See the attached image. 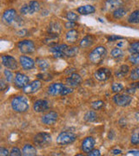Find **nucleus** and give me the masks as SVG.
I'll return each instance as SVG.
<instances>
[{"mask_svg":"<svg viewBox=\"0 0 139 156\" xmlns=\"http://www.w3.org/2000/svg\"><path fill=\"white\" fill-rule=\"evenodd\" d=\"M95 140L93 137H86L85 139L83 140L82 142V150L84 153H90L91 150L94 149L95 147Z\"/></svg>","mask_w":139,"mask_h":156,"instance_id":"nucleus-17","label":"nucleus"},{"mask_svg":"<svg viewBox=\"0 0 139 156\" xmlns=\"http://www.w3.org/2000/svg\"><path fill=\"white\" fill-rule=\"evenodd\" d=\"M78 53V47H68L67 50L64 52V55L65 56L68 57H73V56H77Z\"/></svg>","mask_w":139,"mask_h":156,"instance_id":"nucleus-29","label":"nucleus"},{"mask_svg":"<svg viewBox=\"0 0 139 156\" xmlns=\"http://www.w3.org/2000/svg\"><path fill=\"white\" fill-rule=\"evenodd\" d=\"M21 154H21V151L19 150L17 147L12 148L11 151V153H10V155L11 156H20Z\"/></svg>","mask_w":139,"mask_h":156,"instance_id":"nucleus-41","label":"nucleus"},{"mask_svg":"<svg viewBox=\"0 0 139 156\" xmlns=\"http://www.w3.org/2000/svg\"><path fill=\"white\" fill-rule=\"evenodd\" d=\"M119 39H123L122 37H118V36H115V35H112L111 37H108V40L110 41V42H113V41H115V40H119Z\"/></svg>","mask_w":139,"mask_h":156,"instance_id":"nucleus-46","label":"nucleus"},{"mask_svg":"<svg viewBox=\"0 0 139 156\" xmlns=\"http://www.w3.org/2000/svg\"><path fill=\"white\" fill-rule=\"evenodd\" d=\"M96 11V9L93 5H83L80 6L78 9V12L81 15H89L92 14Z\"/></svg>","mask_w":139,"mask_h":156,"instance_id":"nucleus-21","label":"nucleus"},{"mask_svg":"<svg viewBox=\"0 0 139 156\" xmlns=\"http://www.w3.org/2000/svg\"><path fill=\"white\" fill-rule=\"evenodd\" d=\"M88 155L90 156H100L101 153L100 151L97 150V149H93L91 150L90 153H88Z\"/></svg>","mask_w":139,"mask_h":156,"instance_id":"nucleus-44","label":"nucleus"},{"mask_svg":"<svg viewBox=\"0 0 139 156\" xmlns=\"http://www.w3.org/2000/svg\"><path fill=\"white\" fill-rule=\"evenodd\" d=\"M22 153L25 156H33L37 154V150L34 146L31 145V144H26L24 146Z\"/></svg>","mask_w":139,"mask_h":156,"instance_id":"nucleus-22","label":"nucleus"},{"mask_svg":"<svg viewBox=\"0 0 139 156\" xmlns=\"http://www.w3.org/2000/svg\"><path fill=\"white\" fill-rule=\"evenodd\" d=\"M123 5L122 0H107L105 2V7L107 10L112 11L119 8Z\"/></svg>","mask_w":139,"mask_h":156,"instance_id":"nucleus-20","label":"nucleus"},{"mask_svg":"<svg viewBox=\"0 0 139 156\" xmlns=\"http://www.w3.org/2000/svg\"><path fill=\"white\" fill-rule=\"evenodd\" d=\"M16 17H17V11H15L14 9H9V10H6L4 14H3V21L10 24L13 21L16 20Z\"/></svg>","mask_w":139,"mask_h":156,"instance_id":"nucleus-18","label":"nucleus"},{"mask_svg":"<svg viewBox=\"0 0 139 156\" xmlns=\"http://www.w3.org/2000/svg\"><path fill=\"white\" fill-rule=\"evenodd\" d=\"M135 117H136L137 121V122H139V112H137V113L136 114V115H135Z\"/></svg>","mask_w":139,"mask_h":156,"instance_id":"nucleus-53","label":"nucleus"},{"mask_svg":"<svg viewBox=\"0 0 139 156\" xmlns=\"http://www.w3.org/2000/svg\"><path fill=\"white\" fill-rule=\"evenodd\" d=\"M77 26V23L76 22H72V21H68L65 23V28L68 30H71V29L75 28Z\"/></svg>","mask_w":139,"mask_h":156,"instance_id":"nucleus-42","label":"nucleus"},{"mask_svg":"<svg viewBox=\"0 0 139 156\" xmlns=\"http://www.w3.org/2000/svg\"><path fill=\"white\" fill-rule=\"evenodd\" d=\"M2 64L9 69H17L18 67L17 60L11 56H2Z\"/></svg>","mask_w":139,"mask_h":156,"instance_id":"nucleus-10","label":"nucleus"},{"mask_svg":"<svg viewBox=\"0 0 139 156\" xmlns=\"http://www.w3.org/2000/svg\"><path fill=\"white\" fill-rule=\"evenodd\" d=\"M42 87V83L38 80L33 81L32 83L27 84L24 88H23V92L24 94H32L35 93Z\"/></svg>","mask_w":139,"mask_h":156,"instance_id":"nucleus-11","label":"nucleus"},{"mask_svg":"<svg viewBox=\"0 0 139 156\" xmlns=\"http://www.w3.org/2000/svg\"><path fill=\"white\" fill-rule=\"evenodd\" d=\"M73 91V89L71 88H68V87H64V89H63V91H62L61 95H66L68 94H70V93H71Z\"/></svg>","mask_w":139,"mask_h":156,"instance_id":"nucleus-43","label":"nucleus"},{"mask_svg":"<svg viewBox=\"0 0 139 156\" xmlns=\"http://www.w3.org/2000/svg\"><path fill=\"white\" fill-rule=\"evenodd\" d=\"M40 10V5L38 1H30L29 4L24 5L20 9V13L23 15H31Z\"/></svg>","mask_w":139,"mask_h":156,"instance_id":"nucleus-5","label":"nucleus"},{"mask_svg":"<svg viewBox=\"0 0 139 156\" xmlns=\"http://www.w3.org/2000/svg\"><path fill=\"white\" fill-rule=\"evenodd\" d=\"M129 61L134 65H139V53H133L129 57Z\"/></svg>","mask_w":139,"mask_h":156,"instance_id":"nucleus-32","label":"nucleus"},{"mask_svg":"<svg viewBox=\"0 0 139 156\" xmlns=\"http://www.w3.org/2000/svg\"><path fill=\"white\" fill-rule=\"evenodd\" d=\"M138 134H139V130H138Z\"/></svg>","mask_w":139,"mask_h":156,"instance_id":"nucleus-54","label":"nucleus"},{"mask_svg":"<svg viewBox=\"0 0 139 156\" xmlns=\"http://www.w3.org/2000/svg\"><path fill=\"white\" fill-rule=\"evenodd\" d=\"M130 79L133 81H137L139 80V68H135L130 72Z\"/></svg>","mask_w":139,"mask_h":156,"instance_id":"nucleus-37","label":"nucleus"},{"mask_svg":"<svg viewBox=\"0 0 139 156\" xmlns=\"http://www.w3.org/2000/svg\"><path fill=\"white\" fill-rule=\"evenodd\" d=\"M111 89H112V91L114 93L118 94L119 92H121L123 89V86L121 83H114L112 84V86H111Z\"/></svg>","mask_w":139,"mask_h":156,"instance_id":"nucleus-34","label":"nucleus"},{"mask_svg":"<svg viewBox=\"0 0 139 156\" xmlns=\"http://www.w3.org/2000/svg\"><path fill=\"white\" fill-rule=\"evenodd\" d=\"M51 140H52L51 135L48 133H45V132H41V133L36 134L33 140L35 146H37L38 147H47L48 145H50Z\"/></svg>","mask_w":139,"mask_h":156,"instance_id":"nucleus-3","label":"nucleus"},{"mask_svg":"<svg viewBox=\"0 0 139 156\" xmlns=\"http://www.w3.org/2000/svg\"><path fill=\"white\" fill-rule=\"evenodd\" d=\"M66 17L67 19H68V21H72V22H76L78 18V15L75 12H72V11H69L67 13Z\"/></svg>","mask_w":139,"mask_h":156,"instance_id":"nucleus-38","label":"nucleus"},{"mask_svg":"<svg viewBox=\"0 0 139 156\" xmlns=\"http://www.w3.org/2000/svg\"><path fill=\"white\" fill-rule=\"evenodd\" d=\"M26 34H27V30H22L17 32V35L20 36V37H24V36H26Z\"/></svg>","mask_w":139,"mask_h":156,"instance_id":"nucleus-48","label":"nucleus"},{"mask_svg":"<svg viewBox=\"0 0 139 156\" xmlns=\"http://www.w3.org/2000/svg\"><path fill=\"white\" fill-rule=\"evenodd\" d=\"M4 75H5V79L7 82H9V83L12 82V80H13V74H12L10 70L5 69V70H4Z\"/></svg>","mask_w":139,"mask_h":156,"instance_id":"nucleus-39","label":"nucleus"},{"mask_svg":"<svg viewBox=\"0 0 139 156\" xmlns=\"http://www.w3.org/2000/svg\"><path fill=\"white\" fill-rule=\"evenodd\" d=\"M113 101L117 106L126 107L130 104L132 97L128 94H117L116 95H114Z\"/></svg>","mask_w":139,"mask_h":156,"instance_id":"nucleus-7","label":"nucleus"},{"mask_svg":"<svg viewBox=\"0 0 139 156\" xmlns=\"http://www.w3.org/2000/svg\"><path fill=\"white\" fill-rule=\"evenodd\" d=\"M128 22L130 23H139V10L133 11L128 17Z\"/></svg>","mask_w":139,"mask_h":156,"instance_id":"nucleus-27","label":"nucleus"},{"mask_svg":"<svg viewBox=\"0 0 139 156\" xmlns=\"http://www.w3.org/2000/svg\"><path fill=\"white\" fill-rule=\"evenodd\" d=\"M129 71H130V67L126 64H123L118 69V70L116 71L115 75H116L117 77H123L128 74Z\"/></svg>","mask_w":139,"mask_h":156,"instance_id":"nucleus-25","label":"nucleus"},{"mask_svg":"<svg viewBox=\"0 0 139 156\" xmlns=\"http://www.w3.org/2000/svg\"><path fill=\"white\" fill-rule=\"evenodd\" d=\"M122 153V151L119 150V149H114V150H112V154H115V155H117V154H120Z\"/></svg>","mask_w":139,"mask_h":156,"instance_id":"nucleus-51","label":"nucleus"},{"mask_svg":"<svg viewBox=\"0 0 139 156\" xmlns=\"http://www.w3.org/2000/svg\"><path fill=\"white\" fill-rule=\"evenodd\" d=\"M0 83H1V90L2 91H4L5 88H7V83H5V82L4 81V79H1V81H0Z\"/></svg>","mask_w":139,"mask_h":156,"instance_id":"nucleus-47","label":"nucleus"},{"mask_svg":"<svg viewBox=\"0 0 139 156\" xmlns=\"http://www.w3.org/2000/svg\"><path fill=\"white\" fill-rule=\"evenodd\" d=\"M38 65L39 69L43 71H45L46 69H48L49 67H50V64L49 62L46 61V60H44V59H40V60H38Z\"/></svg>","mask_w":139,"mask_h":156,"instance_id":"nucleus-30","label":"nucleus"},{"mask_svg":"<svg viewBox=\"0 0 139 156\" xmlns=\"http://www.w3.org/2000/svg\"><path fill=\"white\" fill-rule=\"evenodd\" d=\"M106 56H107V50L105 47L98 46L90 52V54L89 55V58L92 63L99 64L105 59Z\"/></svg>","mask_w":139,"mask_h":156,"instance_id":"nucleus-2","label":"nucleus"},{"mask_svg":"<svg viewBox=\"0 0 139 156\" xmlns=\"http://www.w3.org/2000/svg\"><path fill=\"white\" fill-rule=\"evenodd\" d=\"M11 108L15 112L24 113L29 109V101L23 95L15 96L11 101Z\"/></svg>","mask_w":139,"mask_h":156,"instance_id":"nucleus-1","label":"nucleus"},{"mask_svg":"<svg viewBox=\"0 0 139 156\" xmlns=\"http://www.w3.org/2000/svg\"><path fill=\"white\" fill-rule=\"evenodd\" d=\"M131 143L133 145H138L139 144V134H135L131 136V140H130Z\"/></svg>","mask_w":139,"mask_h":156,"instance_id":"nucleus-40","label":"nucleus"},{"mask_svg":"<svg viewBox=\"0 0 139 156\" xmlns=\"http://www.w3.org/2000/svg\"><path fill=\"white\" fill-rule=\"evenodd\" d=\"M83 119H84V121L87 122H95V121L97 119V113L95 111H88L85 114Z\"/></svg>","mask_w":139,"mask_h":156,"instance_id":"nucleus-26","label":"nucleus"},{"mask_svg":"<svg viewBox=\"0 0 139 156\" xmlns=\"http://www.w3.org/2000/svg\"><path fill=\"white\" fill-rule=\"evenodd\" d=\"M17 47L20 50V52H22L24 54H31V53L35 52V50H36L34 43L31 40L20 41L17 44Z\"/></svg>","mask_w":139,"mask_h":156,"instance_id":"nucleus-6","label":"nucleus"},{"mask_svg":"<svg viewBox=\"0 0 139 156\" xmlns=\"http://www.w3.org/2000/svg\"><path fill=\"white\" fill-rule=\"evenodd\" d=\"M135 91H136V89H134L132 87H130V88H129V89H126V93H127V94H134Z\"/></svg>","mask_w":139,"mask_h":156,"instance_id":"nucleus-49","label":"nucleus"},{"mask_svg":"<svg viewBox=\"0 0 139 156\" xmlns=\"http://www.w3.org/2000/svg\"><path fill=\"white\" fill-rule=\"evenodd\" d=\"M68 46L66 44H58L54 45L50 49V51L53 54L54 57H63L64 56V52L67 50Z\"/></svg>","mask_w":139,"mask_h":156,"instance_id":"nucleus-14","label":"nucleus"},{"mask_svg":"<svg viewBox=\"0 0 139 156\" xmlns=\"http://www.w3.org/2000/svg\"><path fill=\"white\" fill-rule=\"evenodd\" d=\"M78 38V32L75 30H70L66 33V39L70 43H75Z\"/></svg>","mask_w":139,"mask_h":156,"instance_id":"nucleus-24","label":"nucleus"},{"mask_svg":"<svg viewBox=\"0 0 139 156\" xmlns=\"http://www.w3.org/2000/svg\"><path fill=\"white\" fill-rule=\"evenodd\" d=\"M50 108V102L46 100H38L33 104L34 111L37 113H42L48 110Z\"/></svg>","mask_w":139,"mask_h":156,"instance_id":"nucleus-12","label":"nucleus"},{"mask_svg":"<svg viewBox=\"0 0 139 156\" xmlns=\"http://www.w3.org/2000/svg\"><path fill=\"white\" fill-rule=\"evenodd\" d=\"M111 69H107V68H100V69H98L94 73L95 78H96L97 81H100V82H104V81L108 80L109 78L111 77Z\"/></svg>","mask_w":139,"mask_h":156,"instance_id":"nucleus-9","label":"nucleus"},{"mask_svg":"<svg viewBox=\"0 0 139 156\" xmlns=\"http://www.w3.org/2000/svg\"><path fill=\"white\" fill-rule=\"evenodd\" d=\"M128 154H132V155H139V151L138 150L129 151Z\"/></svg>","mask_w":139,"mask_h":156,"instance_id":"nucleus-50","label":"nucleus"},{"mask_svg":"<svg viewBox=\"0 0 139 156\" xmlns=\"http://www.w3.org/2000/svg\"><path fill=\"white\" fill-rule=\"evenodd\" d=\"M57 118H58V115H57V112L50 111L42 116L41 122L44 123L45 125L51 126V125H54L57 122Z\"/></svg>","mask_w":139,"mask_h":156,"instance_id":"nucleus-8","label":"nucleus"},{"mask_svg":"<svg viewBox=\"0 0 139 156\" xmlns=\"http://www.w3.org/2000/svg\"><path fill=\"white\" fill-rule=\"evenodd\" d=\"M125 14H126V11L123 8H122V7H119V8H117V9H116L115 11H113V17L116 19L122 18L123 16H125Z\"/></svg>","mask_w":139,"mask_h":156,"instance_id":"nucleus-28","label":"nucleus"},{"mask_svg":"<svg viewBox=\"0 0 139 156\" xmlns=\"http://www.w3.org/2000/svg\"><path fill=\"white\" fill-rule=\"evenodd\" d=\"M82 83V78L77 73L71 74L66 79V83L71 87H78Z\"/></svg>","mask_w":139,"mask_h":156,"instance_id":"nucleus-16","label":"nucleus"},{"mask_svg":"<svg viewBox=\"0 0 139 156\" xmlns=\"http://www.w3.org/2000/svg\"><path fill=\"white\" fill-rule=\"evenodd\" d=\"M123 56V52L119 48H115V49L111 50V56L113 58H120Z\"/></svg>","mask_w":139,"mask_h":156,"instance_id":"nucleus-31","label":"nucleus"},{"mask_svg":"<svg viewBox=\"0 0 139 156\" xmlns=\"http://www.w3.org/2000/svg\"><path fill=\"white\" fill-rule=\"evenodd\" d=\"M9 151L7 150L6 148H4V147H1L0 148V155L2 156H5V155H9Z\"/></svg>","mask_w":139,"mask_h":156,"instance_id":"nucleus-45","label":"nucleus"},{"mask_svg":"<svg viewBox=\"0 0 139 156\" xmlns=\"http://www.w3.org/2000/svg\"><path fill=\"white\" fill-rule=\"evenodd\" d=\"M93 43H94L93 37L91 36L88 35V36H85L81 40V42H80V47L81 48H88V47H90V46H91V45L93 44Z\"/></svg>","mask_w":139,"mask_h":156,"instance_id":"nucleus-23","label":"nucleus"},{"mask_svg":"<svg viewBox=\"0 0 139 156\" xmlns=\"http://www.w3.org/2000/svg\"><path fill=\"white\" fill-rule=\"evenodd\" d=\"M64 85L60 83H56L50 84V87L48 88V93L50 95H61L63 89H64Z\"/></svg>","mask_w":139,"mask_h":156,"instance_id":"nucleus-19","label":"nucleus"},{"mask_svg":"<svg viewBox=\"0 0 139 156\" xmlns=\"http://www.w3.org/2000/svg\"><path fill=\"white\" fill-rule=\"evenodd\" d=\"M130 87H132V88H134V89H139V82L131 84V85H130Z\"/></svg>","mask_w":139,"mask_h":156,"instance_id":"nucleus-52","label":"nucleus"},{"mask_svg":"<svg viewBox=\"0 0 139 156\" xmlns=\"http://www.w3.org/2000/svg\"><path fill=\"white\" fill-rule=\"evenodd\" d=\"M104 106V102L103 101H96L91 103V108L95 110H98Z\"/></svg>","mask_w":139,"mask_h":156,"instance_id":"nucleus-36","label":"nucleus"},{"mask_svg":"<svg viewBox=\"0 0 139 156\" xmlns=\"http://www.w3.org/2000/svg\"><path fill=\"white\" fill-rule=\"evenodd\" d=\"M76 138H77V136L74 133L68 132V131L62 132L57 137V143L59 145H68V144L74 142Z\"/></svg>","mask_w":139,"mask_h":156,"instance_id":"nucleus-4","label":"nucleus"},{"mask_svg":"<svg viewBox=\"0 0 139 156\" xmlns=\"http://www.w3.org/2000/svg\"><path fill=\"white\" fill-rule=\"evenodd\" d=\"M129 51L133 54V53H139V42H135L132 43L130 46V49Z\"/></svg>","mask_w":139,"mask_h":156,"instance_id":"nucleus-35","label":"nucleus"},{"mask_svg":"<svg viewBox=\"0 0 139 156\" xmlns=\"http://www.w3.org/2000/svg\"><path fill=\"white\" fill-rule=\"evenodd\" d=\"M19 62L24 69L25 70H31L35 67V62L32 58L26 56H20L19 58Z\"/></svg>","mask_w":139,"mask_h":156,"instance_id":"nucleus-13","label":"nucleus"},{"mask_svg":"<svg viewBox=\"0 0 139 156\" xmlns=\"http://www.w3.org/2000/svg\"><path fill=\"white\" fill-rule=\"evenodd\" d=\"M49 31H50L52 35H55V34L57 35L58 32H60V25H59L57 23H51L50 28L49 29Z\"/></svg>","mask_w":139,"mask_h":156,"instance_id":"nucleus-33","label":"nucleus"},{"mask_svg":"<svg viewBox=\"0 0 139 156\" xmlns=\"http://www.w3.org/2000/svg\"><path fill=\"white\" fill-rule=\"evenodd\" d=\"M30 79L26 75L22 73H17L15 76V84L17 88H24L29 83Z\"/></svg>","mask_w":139,"mask_h":156,"instance_id":"nucleus-15","label":"nucleus"}]
</instances>
